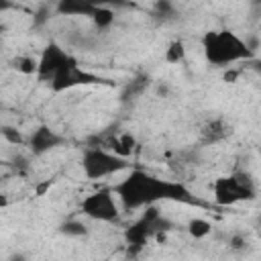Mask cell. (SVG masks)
<instances>
[{"instance_id":"277c9868","label":"cell","mask_w":261,"mask_h":261,"mask_svg":"<svg viewBox=\"0 0 261 261\" xmlns=\"http://www.w3.org/2000/svg\"><path fill=\"white\" fill-rule=\"evenodd\" d=\"M255 198V184L249 173L239 171L228 177H218L214 181V200L222 206L237 204L241 200H253Z\"/></svg>"},{"instance_id":"d6986e66","label":"cell","mask_w":261,"mask_h":261,"mask_svg":"<svg viewBox=\"0 0 261 261\" xmlns=\"http://www.w3.org/2000/svg\"><path fill=\"white\" fill-rule=\"evenodd\" d=\"M92 6H108V8H112V6H126L128 2L126 0H88Z\"/></svg>"},{"instance_id":"7a4b0ae2","label":"cell","mask_w":261,"mask_h":261,"mask_svg":"<svg viewBox=\"0 0 261 261\" xmlns=\"http://www.w3.org/2000/svg\"><path fill=\"white\" fill-rule=\"evenodd\" d=\"M204 55L212 65H228L253 57L249 45L232 31H210L202 39Z\"/></svg>"},{"instance_id":"3957f363","label":"cell","mask_w":261,"mask_h":261,"mask_svg":"<svg viewBox=\"0 0 261 261\" xmlns=\"http://www.w3.org/2000/svg\"><path fill=\"white\" fill-rule=\"evenodd\" d=\"M126 167H128L126 157H120V155L110 153L100 147L86 149L84 157H82V169H84L86 177H90V179H102V177L118 173Z\"/></svg>"},{"instance_id":"9c48e42d","label":"cell","mask_w":261,"mask_h":261,"mask_svg":"<svg viewBox=\"0 0 261 261\" xmlns=\"http://www.w3.org/2000/svg\"><path fill=\"white\" fill-rule=\"evenodd\" d=\"M228 135H230V126L226 124L224 118L216 116V118H210V120L200 128V143H202V145H214V143L224 141Z\"/></svg>"},{"instance_id":"6da1fadb","label":"cell","mask_w":261,"mask_h":261,"mask_svg":"<svg viewBox=\"0 0 261 261\" xmlns=\"http://www.w3.org/2000/svg\"><path fill=\"white\" fill-rule=\"evenodd\" d=\"M112 194H116L128 210L143 208L159 200H190V194L181 184L163 181L141 169L130 171L122 181H118Z\"/></svg>"},{"instance_id":"2e32d148","label":"cell","mask_w":261,"mask_h":261,"mask_svg":"<svg viewBox=\"0 0 261 261\" xmlns=\"http://www.w3.org/2000/svg\"><path fill=\"white\" fill-rule=\"evenodd\" d=\"M155 16L161 20H173L175 16V6L171 0H157L155 4Z\"/></svg>"},{"instance_id":"4fadbf2b","label":"cell","mask_w":261,"mask_h":261,"mask_svg":"<svg viewBox=\"0 0 261 261\" xmlns=\"http://www.w3.org/2000/svg\"><path fill=\"white\" fill-rule=\"evenodd\" d=\"M59 232L65 234V237H86L88 234V226L82 222V220H65L63 224H59Z\"/></svg>"},{"instance_id":"7c38bea8","label":"cell","mask_w":261,"mask_h":261,"mask_svg":"<svg viewBox=\"0 0 261 261\" xmlns=\"http://www.w3.org/2000/svg\"><path fill=\"white\" fill-rule=\"evenodd\" d=\"M92 20L98 29H108L114 22V10L108 6H96L92 12Z\"/></svg>"},{"instance_id":"52a82bcc","label":"cell","mask_w":261,"mask_h":261,"mask_svg":"<svg viewBox=\"0 0 261 261\" xmlns=\"http://www.w3.org/2000/svg\"><path fill=\"white\" fill-rule=\"evenodd\" d=\"M71 57L65 53V49H61L59 45H55V43H49L45 49H43V53H41V57L37 59V73H39V77H43V80H51L67 61H69Z\"/></svg>"},{"instance_id":"ba28073f","label":"cell","mask_w":261,"mask_h":261,"mask_svg":"<svg viewBox=\"0 0 261 261\" xmlns=\"http://www.w3.org/2000/svg\"><path fill=\"white\" fill-rule=\"evenodd\" d=\"M63 141H65V139H63L61 135H57L55 130H51L49 126H39L37 130H33L29 145H31V151H33L35 155H43V153H47V151L59 147Z\"/></svg>"},{"instance_id":"ac0fdd59","label":"cell","mask_w":261,"mask_h":261,"mask_svg":"<svg viewBox=\"0 0 261 261\" xmlns=\"http://www.w3.org/2000/svg\"><path fill=\"white\" fill-rule=\"evenodd\" d=\"M14 67L20 71V73H35L37 71V59L35 57H18L14 61Z\"/></svg>"},{"instance_id":"603a6c76","label":"cell","mask_w":261,"mask_h":261,"mask_svg":"<svg viewBox=\"0 0 261 261\" xmlns=\"http://www.w3.org/2000/svg\"><path fill=\"white\" fill-rule=\"evenodd\" d=\"M234 77H237V71H226L224 73V80L226 82H234Z\"/></svg>"},{"instance_id":"5b68a950","label":"cell","mask_w":261,"mask_h":261,"mask_svg":"<svg viewBox=\"0 0 261 261\" xmlns=\"http://www.w3.org/2000/svg\"><path fill=\"white\" fill-rule=\"evenodd\" d=\"M82 212L86 216H90L94 220H102V222H112L118 218V206H116L110 190H98V192L86 196L82 202Z\"/></svg>"},{"instance_id":"9a60e30c","label":"cell","mask_w":261,"mask_h":261,"mask_svg":"<svg viewBox=\"0 0 261 261\" xmlns=\"http://www.w3.org/2000/svg\"><path fill=\"white\" fill-rule=\"evenodd\" d=\"M147 86H149V77H147V75H139V77H135V80L126 86L122 98H126V100H128V98H135V96H139Z\"/></svg>"},{"instance_id":"d4e9b609","label":"cell","mask_w":261,"mask_h":261,"mask_svg":"<svg viewBox=\"0 0 261 261\" xmlns=\"http://www.w3.org/2000/svg\"><path fill=\"white\" fill-rule=\"evenodd\" d=\"M2 31H4V24H2V22H0V33H2Z\"/></svg>"},{"instance_id":"e0dca14e","label":"cell","mask_w":261,"mask_h":261,"mask_svg":"<svg viewBox=\"0 0 261 261\" xmlns=\"http://www.w3.org/2000/svg\"><path fill=\"white\" fill-rule=\"evenodd\" d=\"M184 57H186V47H184V43H181V41L169 43V47H167V51H165V59H167L169 63H179Z\"/></svg>"},{"instance_id":"cb8c5ba5","label":"cell","mask_w":261,"mask_h":261,"mask_svg":"<svg viewBox=\"0 0 261 261\" xmlns=\"http://www.w3.org/2000/svg\"><path fill=\"white\" fill-rule=\"evenodd\" d=\"M0 204L4 206V204H6V198H2V196H0Z\"/></svg>"},{"instance_id":"484cf974","label":"cell","mask_w":261,"mask_h":261,"mask_svg":"<svg viewBox=\"0 0 261 261\" xmlns=\"http://www.w3.org/2000/svg\"><path fill=\"white\" fill-rule=\"evenodd\" d=\"M0 47H2V39H0Z\"/></svg>"},{"instance_id":"ffe728a7","label":"cell","mask_w":261,"mask_h":261,"mask_svg":"<svg viewBox=\"0 0 261 261\" xmlns=\"http://www.w3.org/2000/svg\"><path fill=\"white\" fill-rule=\"evenodd\" d=\"M2 135H4L10 143H20V141H22L20 133H18L16 128H12V126H4V128H2Z\"/></svg>"},{"instance_id":"8992f818","label":"cell","mask_w":261,"mask_h":261,"mask_svg":"<svg viewBox=\"0 0 261 261\" xmlns=\"http://www.w3.org/2000/svg\"><path fill=\"white\" fill-rule=\"evenodd\" d=\"M98 82H102L98 75L84 71L73 59H69L51 77V88H53V92H63V90H69V88H75V86H82V84H98Z\"/></svg>"},{"instance_id":"44dd1931","label":"cell","mask_w":261,"mask_h":261,"mask_svg":"<svg viewBox=\"0 0 261 261\" xmlns=\"http://www.w3.org/2000/svg\"><path fill=\"white\" fill-rule=\"evenodd\" d=\"M228 245H230V249L239 251V249H245L247 241H245V237H243V234H232V237H230V241H228Z\"/></svg>"},{"instance_id":"7402d4cb","label":"cell","mask_w":261,"mask_h":261,"mask_svg":"<svg viewBox=\"0 0 261 261\" xmlns=\"http://www.w3.org/2000/svg\"><path fill=\"white\" fill-rule=\"evenodd\" d=\"M12 6H14L12 0H0V12H6V10H10Z\"/></svg>"},{"instance_id":"30bf717a","label":"cell","mask_w":261,"mask_h":261,"mask_svg":"<svg viewBox=\"0 0 261 261\" xmlns=\"http://www.w3.org/2000/svg\"><path fill=\"white\" fill-rule=\"evenodd\" d=\"M94 8L88 0H57V12L63 16H92Z\"/></svg>"},{"instance_id":"8fae6325","label":"cell","mask_w":261,"mask_h":261,"mask_svg":"<svg viewBox=\"0 0 261 261\" xmlns=\"http://www.w3.org/2000/svg\"><path fill=\"white\" fill-rule=\"evenodd\" d=\"M110 149L120 157H128L135 149V137L130 133H124L118 139H110Z\"/></svg>"},{"instance_id":"5bb4252c","label":"cell","mask_w":261,"mask_h":261,"mask_svg":"<svg viewBox=\"0 0 261 261\" xmlns=\"http://www.w3.org/2000/svg\"><path fill=\"white\" fill-rule=\"evenodd\" d=\"M210 230H212V224L208 220H204V218H194L188 224V232L192 237H196V239H202V237L210 234Z\"/></svg>"}]
</instances>
